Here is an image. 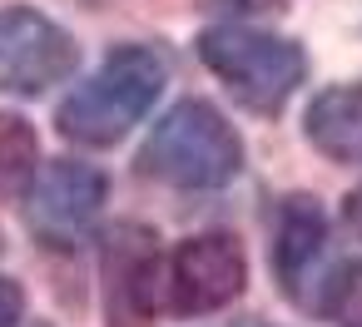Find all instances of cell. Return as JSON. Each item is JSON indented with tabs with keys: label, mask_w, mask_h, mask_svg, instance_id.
<instances>
[{
	"label": "cell",
	"mask_w": 362,
	"mask_h": 327,
	"mask_svg": "<svg viewBox=\"0 0 362 327\" xmlns=\"http://www.w3.org/2000/svg\"><path fill=\"white\" fill-rule=\"evenodd\" d=\"M169 85V65L159 50L149 45H119L55 114L60 134L75 139V144H90V149H105V144H119L149 109L154 100L164 95Z\"/></svg>",
	"instance_id": "6da1fadb"
},
{
	"label": "cell",
	"mask_w": 362,
	"mask_h": 327,
	"mask_svg": "<svg viewBox=\"0 0 362 327\" xmlns=\"http://www.w3.org/2000/svg\"><path fill=\"white\" fill-rule=\"evenodd\" d=\"M139 169L169 189H223L243 169V139L209 100H184L144 139Z\"/></svg>",
	"instance_id": "7a4b0ae2"
},
{
	"label": "cell",
	"mask_w": 362,
	"mask_h": 327,
	"mask_svg": "<svg viewBox=\"0 0 362 327\" xmlns=\"http://www.w3.org/2000/svg\"><path fill=\"white\" fill-rule=\"evenodd\" d=\"M199 60L253 114H278L308 75V55L293 40H278V35H263V30H248V25L204 30L199 35Z\"/></svg>",
	"instance_id": "3957f363"
},
{
	"label": "cell",
	"mask_w": 362,
	"mask_h": 327,
	"mask_svg": "<svg viewBox=\"0 0 362 327\" xmlns=\"http://www.w3.org/2000/svg\"><path fill=\"white\" fill-rule=\"evenodd\" d=\"M80 65V45L40 11L16 6L0 11V95L35 100L70 80Z\"/></svg>",
	"instance_id": "277c9868"
},
{
	"label": "cell",
	"mask_w": 362,
	"mask_h": 327,
	"mask_svg": "<svg viewBox=\"0 0 362 327\" xmlns=\"http://www.w3.org/2000/svg\"><path fill=\"white\" fill-rule=\"evenodd\" d=\"M105 194H110V184L95 164H80V159L45 164L30 184V228H35V238L45 248H75L95 228V218L105 208Z\"/></svg>",
	"instance_id": "5b68a950"
},
{
	"label": "cell",
	"mask_w": 362,
	"mask_h": 327,
	"mask_svg": "<svg viewBox=\"0 0 362 327\" xmlns=\"http://www.w3.org/2000/svg\"><path fill=\"white\" fill-rule=\"evenodd\" d=\"M248 283V258L228 233H199L169 258V307L184 317H204L228 307Z\"/></svg>",
	"instance_id": "8992f818"
},
{
	"label": "cell",
	"mask_w": 362,
	"mask_h": 327,
	"mask_svg": "<svg viewBox=\"0 0 362 327\" xmlns=\"http://www.w3.org/2000/svg\"><path fill=\"white\" fill-rule=\"evenodd\" d=\"M327 258V218L313 198H288L278 213V233H273V273L278 287L298 302H308V283H317Z\"/></svg>",
	"instance_id": "52a82bcc"
},
{
	"label": "cell",
	"mask_w": 362,
	"mask_h": 327,
	"mask_svg": "<svg viewBox=\"0 0 362 327\" xmlns=\"http://www.w3.org/2000/svg\"><path fill=\"white\" fill-rule=\"evenodd\" d=\"M308 144L332 164H362V85H332L308 105Z\"/></svg>",
	"instance_id": "ba28073f"
},
{
	"label": "cell",
	"mask_w": 362,
	"mask_h": 327,
	"mask_svg": "<svg viewBox=\"0 0 362 327\" xmlns=\"http://www.w3.org/2000/svg\"><path fill=\"white\" fill-rule=\"evenodd\" d=\"M40 174V134L21 114H0V198H16Z\"/></svg>",
	"instance_id": "9c48e42d"
},
{
	"label": "cell",
	"mask_w": 362,
	"mask_h": 327,
	"mask_svg": "<svg viewBox=\"0 0 362 327\" xmlns=\"http://www.w3.org/2000/svg\"><path fill=\"white\" fill-rule=\"evenodd\" d=\"M317 307L337 322V327H362V263H347L327 278Z\"/></svg>",
	"instance_id": "30bf717a"
},
{
	"label": "cell",
	"mask_w": 362,
	"mask_h": 327,
	"mask_svg": "<svg viewBox=\"0 0 362 327\" xmlns=\"http://www.w3.org/2000/svg\"><path fill=\"white\" fill-rule=\"evenodd\" d=\"M21 312H25V292H21V283H16V278H0V327H16Z\"/></svg>",
	"instance_id": "8fae6325"
},
{
	"label": "cell",
	"mask_w": 362,
	"mask_h": 327,
	"mask_svg": "<svg viewBox=\"0 0 362 327\" xmlns=\"http://www.w3.org/2000/svg\"><path fill=\"white\" fill-rule=\"evenodd\" d=\"M347 228L362 238V189H352V194H347Z\"/></svg>",
	"instance_id": "7c38bea8"
},
{
	"label": "cell",
	"mask_w": 362,
	"mask_h": 327,
	"mask_svg": "<svg viewBox=\"0 0 362 327\" xmlns=\"http://www.w3.org/2000/svg\"><path fill=\"white\" fill-rule=\"evenodd\" d=\"M238 11H263V0H233Z\"/></svg>",
	"instance_id": "4fadbf2b"
}]
</instances>
